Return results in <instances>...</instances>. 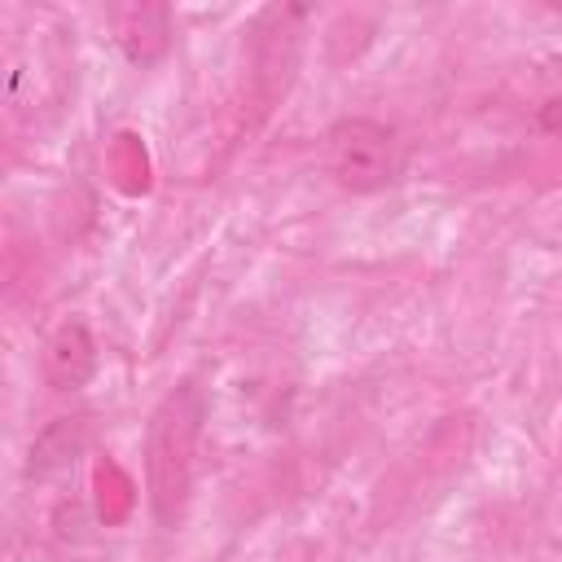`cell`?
<instances>
[{
    "instance_id": "2",
    "label": "cell",
    "mask_w": 562,
    "mask_h": 562,
    "mask_svg": "<svg viewBox=\"0 0 562 562\" xmlns=\"http://www.w3.org/2000/svg\"><path fill=\"white\" fill-rule=\"evenodd\" d=\"M321 162L329 171V180L347 193H382L400 180L404 167V149L395 127H386L382 119L369 114H347L334 119L321 136Z\"/></svg>"
},
{
    "instance_id": "3",
    "label": "cell",
    "mask_w": 562,
    "mask_h": 562,
    "mask_svg": "<svg viewBox=\"0 0 562 562\" xmlns=\"http://www.w3.org/2000/svg\"><path fill=\"white\" fill-rule=\"evenodd\" d=\"M40 369H44V382L53 391H61V395L92 382V373H97V338H92L83 316H61L48 329L44 351H40Z\"/></svg>"
},
{
    "instance_id": "1",
    "label": "cell",
    "mask_w": 562,
    "mask_h": 562,
    "mask_svg": "<svg viewBox=\"0 0 562 562\" xmlns=\"http://www.w3.org/2000/svg\"><path fill=\"white\" fill-rule=\"evenodd\" d=\"M206 422V391L184 378L171 386L145 426V492L158 527H176L193 496V465Z\"/></svg>"
},
{
    "instance_id": "5",
    "label": "cell",
    "mask_w": 562,
    "mask_h": 562,
    "mask_svg": "<svg viewBox=\"0 0 562 562\" xmlns=\"http://www.w3.org/2000/svg\"><path fill=\"white\" fill-rule=\"evenodd\" d=\"M540 123H544V127H553V132H558V127H562V101H549V105H544V110H540Z\"/></svg>"
},
{
    "instance_id": "4",
    "label": "cell",
    "mask_w": 562,
    "mask_h": 562,
    "mask_svg": "<svg viewBox=\"0 0 562 562\" xmlns=\"http://www.w3.org/2000/svg\"><path fill=\"white\" fill-rule=\"evenodd\" d=\"M83 422L88 417H61L57 426H48L40 439H35V448H31V470L35 474H48V470H57V465H70L75 461V452L83 448Z\"/></svg>"
}]
</instances>
